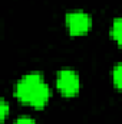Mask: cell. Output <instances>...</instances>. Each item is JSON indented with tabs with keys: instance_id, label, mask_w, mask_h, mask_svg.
<instances>
[{
	"instance_id": "cell-1",
	"label": "cell",
	"mask_w": 122,
	"mask_h": 124,
	"mask_svg": "<svg viewBox=\"0 0 122 124\" xmlns=\"http://www.w3.org/2000/svg\"><path fill=\"white\" fill-rule=\"evenodd\" d=\"M14 97L34 108H43L50 98V88L40 72H29L16 82Z\"/></svg>"
},
{
	"instance_id": "cell-6",
	"label": "cell",
	"mask_w": 122,
	"mask_h": 124,
	"mask_svg": "<svg viewBox=\"0 0 122 124\" xmlns=\"http://www.w3.org/2000/svg\"><path fill=\"white\" fill-rule=\"evenodd\" d=\"M7 114H9V104L6 100H1L0 101V118H1V121L6 120Z\"/></svg>"
},
{
	"instance_id": "cell-5",
	"label": "cell",
	"mask_w": 122,
	"mask_h": 124,
	"mask_svg": "<svg viewBox=\"0 0 122 124\" xmlns=\"http://www.w3.org/2000/svg\"><path fill=\"white\" fill-rule=\"evenodd\" d=\"M112 81H114V85L122 91V62L114 66V71H112Z\"/></svg>"
},
{
	"instance_id": "cell-4",
	"label": "cell",
	"mask_w": 122,
	"mask_h": 124,
	"mask_svg": "<svg viewBox=\"0 0 122 124\" xmlns=\"http://www.w3.org/2000/svg\"><path fill=\"white\" fill-rule=\"evenodd\" d=\"M111 36L119 46H122V17L114 19L111 26Z\"/></svg>"
},
{
	"instance_id": "cell-2",
	"label": "cell",
	"mask_w": 122,
	"mask_h": 124,
	"mask_svg": "<svg viewBox=\"0 0 122 124\" xmlns=\"http://www.w3.org/2000/svg\"><path fill=\"white\" fill-rule=\"evenodd\" d=\"M56 85L61 94H63L65 97H73L81 90V78L76 71L70 68H65L58 72Z\"/></svg>"
},
{
	"instance_id": "cell-3",
	"label": "cell",
	"mask_w": 122,
	"mask_h": 124,
	"mask_svg": "<svg viewBox=\"0 0 122 124\" xmlns=\"http://www.w3.org/2000/svg\"><path fill=\"white\" fill-rule=\"evenodd\" d=\"M91 16L83 10H72L66 15V28L70 35L81 36L91 29Z\"/></svg>"
},
{
	"instance_id": "cell-7",
	"label": "cell",
	"mask_w": 122,
	"mask_h": 124,
	"mask_svg": "<svg viewBox=\"0 0 122 124\" xmlns=\"http://www.w3.org/2000/svg\"><path fill=\"white\" fill-rule=\"evenodd\" d=\"M13 124H37L32 117H27V116H23V117H19Z\"/></svg>"
}]
</instances>
